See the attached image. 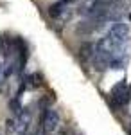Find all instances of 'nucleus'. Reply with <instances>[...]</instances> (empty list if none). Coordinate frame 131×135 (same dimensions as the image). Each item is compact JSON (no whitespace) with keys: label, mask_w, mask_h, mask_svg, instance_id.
I'll return each instance as SVG.
<instances>
[{"label":"nucleus","mask_w":131,"mask_h":135,"mask_svg":"<svg viewBox=\"0 0 131 135\" xmlns=\"http://www.w3.org/2000/svg\"><path fill=\"white\" fill-rule=\"evenodd\" d=\"M128 2H131V0H128Z\"/></svg>","instance_id":"obj_10"},{"label":"nucleus","mask_w":131,"mask_h":135,"mask_svg":"<svg viewBox=\"0 0 131 135\" xmlns=\"http://www.w3.org/2000/svg\"><path fill=\"white\" fill-rule=\"evenodd\" d=\"M25 81H29L31 86H32V88H36V86H40V85H41V76L38 72H34V74H31V76H27V78H25Z\"/></svg>","instance_id":"obj_8"},{"label":"nucleus","mask_w":131,"mask_h":135,"mask_svg":"<svg viewBox=\"0 0 131 135\" xmlns=\"http://www.w3.org/2000/svg\"><path fill=\"white\" fill-rule=\"evenodd\" d=\"M93 54H95V45L92 42H84L79 47V58L83 61H88L90 58H93Z\"/></svg>","instance_id":"obj_6"},{"label":"nucleus","mask_w":131,"mask_h":135,"mask_svg":"<svg viewBox=\"0 0 131 135\" xmlns=\"http://www.w3.org/2000/svg\"><path fill=\"white\" fill-rule=\"evenodd\" d=\"M40 124L45 133L56 132V128L59 126V114L54 108H43V114L40 115Z\"/></svg>","instance_id":"obj_1"},{"label":"nucleus","mask_w":131,"mask_h":135,"mask_svg":"<svg viewBox=\"0 0 131 135\" xmlns=\"http://www.w3.org/2000/svg\"><path fill=\"white\" fill-rule=\"evenodd\" d=\"M113 95V101H111V104L115 106V108H122V106H126V104L129 103L131 99V90L126 86V88H122V90H119V92L111 94Z\"/></svg>","instance_id":"obj_4"},{"label":"nucleus","mask_w":131,"mask_h":135,"mask_svg":"<svg viewBox=\"0 0 131 135\" xmlns=\"http://www.w3.org/2000/svg\"><path fill=\"white\" fill-rule=\"evenodd\" d=\"M72 0H58L56 4H52L51 7H49V16L51 18H59L61 15L67 11V7L70 6Z\"/></svg>","instance_id":"obj_5"},{"label":"nucleus","mask_w":131,"mask_h":135,"mask_svg":"<svg viewBox=\"0 0 131 135\" xmlns=\"http://www.w3.org/2000/svg\"><path fill=\"white\" fill-rule=\"evenodd\" d=\"M129 20H131V15H129Z\"/></svg>","instance_id":"obj_9"},{"label":"nucleus","mask_w":131,"mask_h":135,"mask_svg":"<svg viewBox=\"0 0 131 135\" xmlns=\"http://www.w3.org/2000/svg\"><path fill=\"white\" fill-rule=\"evenodd\" d=\"M128 34H129V27L126 23H122V22H113V25H111L110 31H108V36L110 38L117 40V42H124V43H126Z\"/></svg>","instance_id":"obj_3"},{"label":"nucleus","mask_w":131,"mask_h":135,"mask_svg":"<svg viewBox=\"0 0 131 135\" xmlns=\"http://www.w3.org/2000/svg\"><path fill=\"white\" fill-rule=\"evenodd\" d=\"M31 119H32V114H31L29 108H23L20 112L18 117H14V121H16V128H14V132L18 135H27L29 133V128H31Z\"/></svg>","instance_id":"obj_2"},{"label":"nucleus","mask_w":131,"mask_h":135,"mask_svg":"<svg viewBox=\"0 0 131 135\" xmlns=\"http://www.w3.org/2000/svg\"><path fill=\"white\" fill-rule=\"evenodd\" d=\"M9 110H11V114L14 115V117H18V115H20V112L23 110V106H22V97H20V95H14V97L9 101Z\"/></svg>","instance_id":"obj_7"}]
</instances>
